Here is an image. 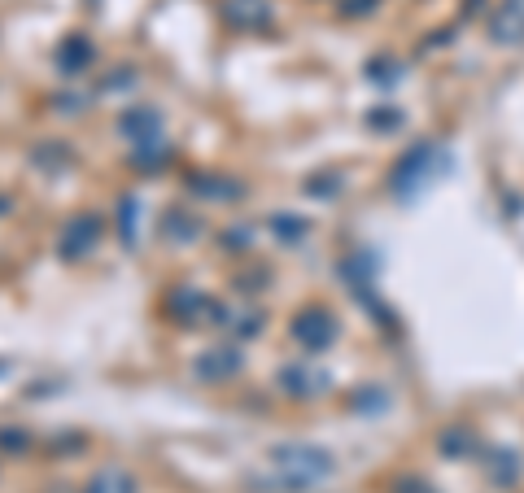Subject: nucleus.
<instances>
[{
	"mask_svg": "<svg viewBox=\"0 0 524 493\" xmlns=\"http://www.w3.org/2000/svg\"><path fill=\"white\" fill-rule=\"evenodd\" d=\"M271 467H276V480L289 493H306L337 472L332 454L319 446H276L271 450Z\"/></svg>",
	"mask_w": 524,
	"mask_h": 493,
	"instance_id": "obj_1",
	"label": "nucleus"
},
{
	"mask_svg": "<svg viewBox=\"0 0 524 493\" xmlns=\"http://www.w3.org/2000/svg\"><path fill=\"white\" fill-rule=\"evenodd\" d=\"M442 153H437V144H415V149L393 166V192L398 197H415L424 184H433V175L442 171Z\"/></svg>",
	"mask_w": 524,
	"mask_h": 493,
	"instance_id": "obj_2",
	"label": "nucleus"
},
{
	"mask_svg": "<svg viewBox=\"0 0 524 493\" xmlns=\"http://www.w3.org/2000/svg\"><path fill=\"white\" fill-rule=\"evenodd\" d=\"M166 315L188 328V323H206L201 315H210V323H228L232 310H223L219 302H210L206 293H193V288H175V293L166 297Z\"/></svg>",
	"mask_w": 524,
	"mask_h": 493,
	"instance_id": "obj_3",
	"label": "nucleus"
},
{
	"mask_svg": "<svg viewBox=\"0 0 524 493\" xmlns=\"http://www.w3.org/2000/svg\"><path fill=\"white\" fill-rule=\"evenodd\" d=\"M293 341L302 345L306 354H324L328 345L337 341V323H332L328 310L311 306V310H302V315L293 319Z\"/></svg>",
	"mask_w": 524,
	"mask_h": 493,
	"instance_id": "obj_4",
	"label": "nucleus"
},
{
	"mask_svg": "<svg viewBox=\"0 0 524 493\" xmlns=\"http://www.w3.org/2000/svg\"><path fill=\"white\" fill-rule=\"evenodd\" d=\"M101 214H75L66 227H62V240H57V254L66 262H79L83 254H92V245L101 240Z\"/></svg>",
	"mask_w": 524,
	"mask_h": 493,
	"instance_id": "obj_5",
	"label": "nucleus"
},
{
	"mask_svg": "<svg viewBox=\"0 0 524 493\" xmlns=\"http://www.w3.org/2000/svg\"><path fill=\"white\" fill-rule=\"evenodd\" d=\"M241 350H236V345H214V350H206L193 363V371H197V380H206V384H223L228 376H236V371H241Z\"/></svg>",
	"mask_w": 524,
	"mask_h": 493,
	"instance_id": "obj_6",
	"label": "nucleus"
},
{
	"mask_svg": "<svg viewBox=\"0 0 524 493\" xmlns=\"http://www.w3.org/2000/svg\"><path fill=\"white\" fill-rule=\"evenodd\" d=\"M118 131H123V140H131V144H145L153 136H162V114L153 110V105H131V110L118 118Z\"/></svg>",
	"mask_w": 524,
	"mask_h": 493,
	"instance_id": "obj_7",
	"label": "nucleus"
},
{
	"mask_svg": "<svg viewBox=\"0 0 524 493\" xmlns=\"http://www.w3.org/2000/svg\"><path fill=\"white\" fill-rule=\"evenodd\" d=\"M328 376L324 371H311V367H302V363H289L280 371V389L289 393V398H319V393L328 389Z\"/></svg>",
	"mask_w": 524,
	"mask_h": 493,
	"instance_id": "obj_8",
	"label": "nucleus"
},
{
	"mask_svg": "<svg viewBox=\"0 0 524 493\" xmlns=\"http://www.w3.org/2000/svg\"><path fill=\"white\" fill-rule=\"evenodd\" d=\"M223 18H228V27H236V31H262L271 22V5L267 0H228V5H223Z\"/></svg>",
	"mask_w": 524,
	"mask_h": 493,
	"instance_id": "obj_9",
	"label": "nucleus"
},
{
	"mask_svg": "<svg viewBox=\"0 0 524 493\" xmlns=\"http://www.w3.org/2000/svg\"><path fill=\"white\" fill-rule=\"evenodd\" d=\"M490 35L498 44H520L524 40V0H507L490 22Z\"/></svg>",
	"mask_w": 524,
	"mask_h": 493,
	"instance_id": "obj_10",
	"label": "nucleus"
},
{
	"mask_svg": "<svg viewBox=\"0 0 524 493\" xmlns=\"http://www.w3.org/2000/svg\"><path fill=\"white\" fill-rule=\"evenodd\" d=\"M175 158V149H171V140H162V136H153V140H145V144H131V166L136 171H162L166 162Z\"/></svg>",
	"mask_w": 524,
	"mask_h": 493,
	"instance_id": "obj_11",
	"label": "nucleus"
},
{
	"mask_svg": "<svg viewBox=\"0 0 524 493\" xmlns=\"http://www.w3.org/2000/svg\"><path fill=\"white\" fill-rule=\"evenodd\" d=\"M92 66V44L83 40V35H66L62 44H57V70L62 75H79V70Z\"/></svg>",
	"mask_w": 524,
	"mask_h": 493,
	"instance_id": "obj_12",
	"label": "nucleus"
},
{
	"mask_svg": "<svg viewBox=\"0 0 524 493\" xmlns=\"http://www.w3.org/2000/svg\"><path fill=\"white\" fill-rule=\"evenodd\" d=\"M83 493H136V480L127 472H118V467H101V472L83 485Z\"/></svg>",
	"mask_w": 524,
	"mask_h": 493,
	"instance_id": "obj_13",
	"label": "nucleus"
},
{
	"mask_svg": "<svg viewBox=\"0 0 524 493\" xmlns=\"http://www.w3.org/2000/svg\"><path fill=\"white\" fill-rule=\"evenodd\" d=\"M188 188L201 192V197H219V201H228V197H241V184H232V179H214V175H193L188 179Z\"/></svg>",
	"mask_w": 524,
	"mask_h": 493,
	"instance_id": "obj_14",
	"label": "nucleus"
},
{
	"mask_svg": "<svg viewBox=\"0 0 524 493\" xmlns=\"http://www.w3.org/2000/svg\"><path fill=\"white\" fill-rule=\"evenodd\" d=\"M162 232L171 236V240H197L201 236V223L193 219V214H184V210H171L162 219Z\"/></svg>",
	"mask_w": 524,
	"mask_h": 493,
	"instance_id": "obj_15",
	"label": "nucleus"
},
{
	"mask_svg": "<svg viewBox=\"0 0 524 493\" xmlns=\"http://www.w3.org/2000/svg\"><path fill=\"white\" fill-rule=\"evenodd\" d=\"M490 476L498 480V485H516V480H520V459L511 450H494L490 454Z\"/></svg>",
	"mask_w": 524,
	"mask_h": 493,
	"instance_id": "obj_16",
	"label": "nucleus"
},
{
	"mask_svg": "<svg viewBox=\"0 0 524 493\" xmlns=\"http://www.w3.org/2000/svg\"><path fill=\"white\" fill-rule=\"evenodd\" d=\"M271 232H280V236L293 245V240L306 236V223H302V219H289V214H276V219H271Z\"/></svg>",
	"mask_w": 524,
	"mask_h": 493,
	"instance_id": "obj_17",
	"label": "nucleus"
},
{
	"mask_svg": "<svg viewBox=\"0 0 524 493\" xmlns=\"http://www.w3.org/2000/svg\"><path fill=\"white\" fill-rule=\"evenodd\" d=\"M118 227H123L127 240H136V201H131V197L118 206Z\"/></svg>",
	"mask_w": 524,
	"mask_h": 493,
	"instance_id": "obj_18",
	"label": "nucleus"
},
{
	"mask_svg": "<svg viewBox=\"0 0 524 493\" xmlns=\"http://www.w3.org/2000/svg\"><path fill=\"white\" fill-rule=\"evenodd\" d=\"M0 446H5V450H27V432L5 428V432H0Z\"/></svg>",
	"mask_w": 524,
	"mask_h": 493,
	"instance_id": "obj_19",
	"label": "nucleus"
},
{
	"mask_svg": "<svg viewBox=\"0 0 524 493\" xmlns=\"http://www.w3.org/2000/svg\"><path fill=\"white\" fill-rule=\"evenodd\" d=\"M372 79H376V83H393V79H398V70H393L389 62H376V66H372Z\"/></svg>",
	"mask_w": 524,
	"mask_h": 493,
	"instance_id": "obj_20",
	"label": "nucleus"
},
{
	"mask_svg": "<svg viewBox=\"0 0 524 493\" xmlns=\"http://www.w3.org/2000/svg\"><path fill=\"white\" fill-rule=\"evenodd\" d=\"M393 493H437V489H428L424 480H398V489Z\"/></svg>",
	"mask_w": 524,
	"mask_h": 493,
	"instance_id": "obj_21",
	"label": "nucleus"
},
{
	"mask_svg": "<svg viewBox=\"0 0 524 493\" xmlns=\"http://www.w3.org/2000/svg\"><path fill=\"white\" fill-rule=\"evenodd\" d=\"M0 371H5V367H0Z\"/></svg>",
	"mask_w": 524,
	"mask_h": 493,
	"instance_id": "obj_22",
	"label": "nucleus"
}]
</instances>
